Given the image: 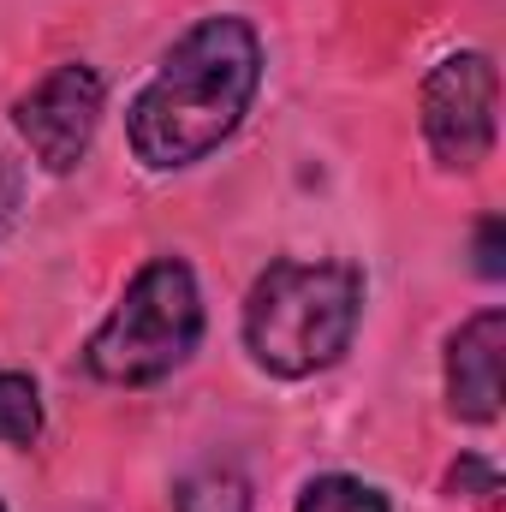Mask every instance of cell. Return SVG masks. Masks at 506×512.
<instances>
[{
    "mask_svg": "<svg viewBox=\"0 0 506 512\" xmlns=\"http://www.w3.org/2000/svg\"><path fill=\"white\" fill-rule=\"evenodd\" d=\"M262 90V36L251 18H197L126 108V143L149 173H185L245 126Z\"/></svg>",
    "mask_w": 506,
    "mask_h": 512,
    "instance_id": "cell-1",
    "label": "cell"
},
{
    "mask_svg": "<svg viewBox=\"0 0 506 512\" xmlns=\"http://www.w3.org/2000/svg\"><path fill=\"white\" fill-rule=\"evenodd\" d=\"M358 316H364V268L358 262L280 256L256 274L251 298H245V352L256 370H268L280 382H304V376L334 370L352 352Z\"/></svg>",
    "mask_w": 506,
    "mask_h": 512,
    "instance_id": "cell-2",
    "label": "cell"
},
{
    "mask_svg": "<svg viewBox=\"0 0 506 512\" xmlns=\"http://www.w3.org/2000/svg\"><path fill=\"white\" fill-rule=\"evenodd\" d=\"M203 346V292L185 256H149L108 322L84 346V370L108 387L167 382Z\"/></svg>",
    "mask_w": 506,
    "mask_h": 512,
    "instance_id": "cell-3",
    "label": "cell"
},
{
    "mask_svg": "<svg viewBox=\"0 0 506 512\" xmlns=\"http://www.w3.org/2000/svg\"><path fill=\"white\" fill-rule=\"evenodd\" d=\"M417 114H423V143L429 155L447 167V173H477L489 155H495V131H501V78H495V60L483 48H465V54H447L429 78H423V96H417Z\"/></svg>",
    "mask_w": 506,
    "mask_h": 512,
    "instance_id": "cell-4",
    "label": "cell"
},
{
    "mask_svg": "<svg viewBox=\"0 0 506 512\" xmlns=\"http://www.w3.org/2000/svg\"><path fill=\"white\" fill-rule=\"evenodd\" d=\"M102 108H108L102 72L84 60H66L12 102V126L48 173H72V167H84V155L102 131Z\"/></svg>",
    "mask_w": 506,
    "mask_h": 512,
    "instance_id": "cell-5",
    "label": "cell"
},
{
    "mask_svg": "<svg viewBox=\"0 0 506 512\" xmlns=\"http://www.w3.org/2000/svg\"><path fill=\"white\" fill-rule=\"evenodd\" d=\"M501 358H506V310H477L447 340V411L459 423L501 417Z\"/></svg>",
    "mask_w": 506,
    "mask_h": 512,
    "instance_id": "cell-6",
    "label": "cell"
},
{
    "mask_svg": "<svg viewBox=\"0 0 506 512\" xmlns=\"http://www.w3.org/2000/svg\"><path fill=\"white\" fill-rule=\"evenodd\" d=\"M173 512H251V483L233 465H203L173 489Z\"/></svg>",
    "mask_w": 506,
    "mask_h": 512,
    "instance_id": "cell-7",
    "label": "cell"
},
{
    "mask_svg": "<svg viewBox=\"0 0 506 512\" xmlns=\"http://www.w3.org/2000/svg\"><path fill=\"white\" fill-rule=\"evenodd\" d=\"M292 512H393V501L381 495L376 483L364 477H346V471H328V477H310L298 507Z\"/></svg>",
    "mask_w": 506,
    "mask_h": 512,
    "instance_id": "cell-8",
    "label": "cell"
},
{
    "mask_svg": "<svg viewBox=\"0 0 506 512\" xmlns=\"http://www.w3.org/2000/svg\"><path fill=\"white\" fill-rule=\"evenodd\" d=\"M0 441L6 447L42 441V393L24 370H0Z\"/></svg>",
    "mask_w": 506,
    "mask_h": 512,
    "instance_id": "cell-9",
    "label": "cell"
},
{
    "mask_svg": "<svg viewBox=\"0 0 506 512\" xmlns=\"http://www.w3.org/2000/svg\"><path fill=\"white\" fill-rule=\"evenodd\" d=\"M18 209H24V173H18V161H12V155L0 149V239L12 233Z\"/></svg>",
    "mask_w": 506,
    "mask_h": 512,
    "instance_id": "cell-10",
    "label": "cell"
},
{
    "mask_svg": "<svg viewBox=\"0 0 506 512\" xmlns=\"http://www.w3.org/2000/svg\"><path fill=\"white\" fill-rule=\"evenodd\" d=\"M501 215H489V221H483V227H477V274H483V280H501L506 274V262H501Z\"/></svg>",
    "mask_w": 506,
    "mask_h": 512,
    "instance_id": "cell-11",
    "label": "cell"
},
{
    "mask_svg": "<svg viewBox=\"0 0 506 512\" xmlns=\"http://www.w3.org/2000/svg\"><path fill=\"white\" fill-rule=\"evenodd\" d=\"M459 495L465 489H477V501H489V495H501V477H495V465H483V459H459V471L447 477Z\"/></svg>",
    "mask_w": 506,
    "mask_h": 512,
    "instance_id": "cell-12",
    "label": "cell"
},
{
    "mask_svg": "<svg viewBox=\"0 0 506 512\" xmlns=\"http://www.w3.org/2000/svg\"><path fill=\"white\" fill-rule=\"evenodd\" d=\"M0 512H6V507H0Z\"/></svg>",
    "mask_w": 506,
    "mask_h": 512,
    "instance_id": "cell-13",
    "label": "cell"
}]
</instances>
